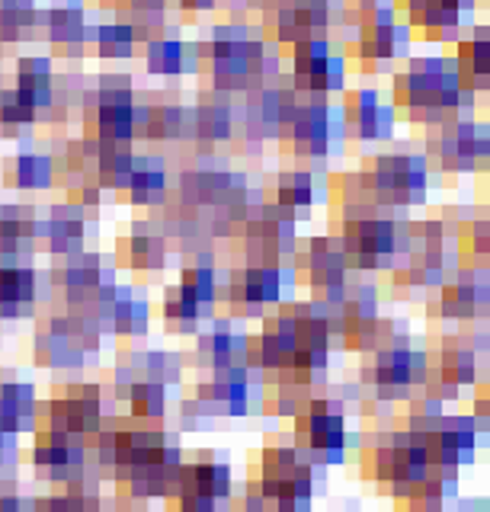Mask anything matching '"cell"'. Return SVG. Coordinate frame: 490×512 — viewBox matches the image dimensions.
I'll return each instance as SVG.
<instances>
[{"mask_svg": "<svg viewBox=\"0 0 490 512\" xmlns=\"http://www.w3.org/2000/svg\"><path fill=\"white\" fill-rule=\"evenodd\" d=\"M391 96L414 125L439 128L462 109L465 87L452 55H410L407 68L391 77Z\"/></svg>", "mask_w": 490, "mask_h": 512, "instance_id": "obj_1", "label": "cell"}, {"mask_svg": "<svg viewBox=\"0 0 490 512\" xmlns=\"http://www.w3.org/2000/svg\"><path fill=\"white\" fill-rule=\"evenodd\" d=\"M356 180V199L391 212H407L430 196V160L423 151H385L375 154L356 173Z\"/></svg>", "mask_w": 490, "mask_h": 512, "instance_id": "obj_2", "label": "cell"}, {"mask_svg": "<svg viewBox=\"0 0 490 512\" xmlns=\"http://www.w3.org/2000/svg\"><path fill=\"white\" fill-rule=\"evenodd\" d=\"M324 468L298 442H273L260 455L257 487L279 512H311Z\"/></svg>", "mask_w": 490, "mask_h": 512, "instance_id": "obj_3", "label": "cell"}, {"mask_svg": "<svg viewBox=\"0 0 490 512\" xmlns=\"http://www.w3.org/2000/svg\"><path fill=\"white\" fill-rule=\"evenodd\" d=\"M366 471L375 484H382L394 500L407 503L414 487L433 471L430 452H426L420 432L401 429H385L375 432L366 445Z\"/></svg>", "mask_w": 490, "mask_h": 512, "instance_id": "obj_4", "label": "cell"}, {"mask_svg": "<svg viewBox=\"0 0 490 512\" xmlns=\"http://www.w3.org/2000/svg\"><path fill=\"white\" fill-rule=\"evenodd\" d=\"M426 378H430V356L414 346L407 330L372 349L362 368V381L375 391V400H404L414 388H423Z\"/></svg>", "mask_w": 490, "mask_h": 512, "instance_id": "obj_5", "label": "cell"}, {"mask_svg": "<svg viewBox=\"0 0 490 512\" xmlns=\"http://www.w3.org/2000/svg\"><path fill=\"white\" fill-rule=\"evenodd\" d=\"M426 160L442 173H487L490 170V122L474 116H449L426 138Z\"/></svg>", "mask_w": 490, "mask_h": 512, "instance_id": "obj_6", "label": "cell"}, {"mask_svg": "<svg viewBox=\"0 0 490 512\" xmlns=\"http://www.w3.org/2000/svg\"><path fill=\"white\" fill-rule=\"evenodd\" d=\"M414 432V429H410ZM426 452H430L433 468H446V471H458L471 468L478 461V452L487 445V432L478 426L471 413H442L439 420L420 432Z\"/></svg>", "mask_w": 490, "mask_h": 512, "instance_id": "obj_7", "label": "cell"}, {"mask_svg": "<svg viewBox=\"0 0 490 512\" xmlns=\"http://www.w3.org/2000/svg\"><path fill=\"white\" fill-rule=\"evenodd\" d=\"M298 429H302V436H305L302 445L321 468L346 461V448L356 442L350 423H346L343 400L337 397H311L308 410L298 416Z\"/></svg>", "mask_w": 490, "mask_h": 512, "instance_id": "obj_8", "label": "cell"}, {"mask_svg": "<svg viewBox=\"0 0 490 512\" xmlns=\"http://www.w3.org/2000/svg\"><path fill=\"white\" fill-rule=\"evenodd\" d=\"M439 317L471 324L490 314V269L458 263L452 276L436 288Z\"/></svg>", "mask_w": 490, "mask_h": 512, "instance_id": "obj_9", "label": "cell"}, {"mask_svg": "<svg viewBox=\"0 0 490 512\" xmlns=\"http://www.w3.org/2000/svg\"><path fill=\"white\" fill-rule=\"evenodd\" d=\"M343 116L350 135L359 141H391L394 128H398V109L394 103L382 100L375 87H353L343 90Z\"/></svg>", "mask_w": 490, "mask_h": 512, "instance_id": "obj_10", "label": "cell"}, {"mask_svg": "<svg viewBox=\"0 0 490 512\" xmlns=\"http://www.w3.org/2000/svg\"><path fill=\"white\" fill-rule=\"evenodd\" d=\"M308 282L324 301H343L350 288V256H346L340 237H311L308 244Z\"/></svg>", "mask_w": 490, "mask_h": 512, "instance_id": "obj_11", "label": "cell"}, {"mask_svg": "<svg viewBox=\"0 0 490 512\" xmlns=\"http://www.w3.org/2000/svg\"><path fill=\"white\" fill-rule=\"evenodd\" d=\"M430 375L452 384V388H478L484 381V356L465 333H452L442 340L436 352V365L430 368Z\"/></svg>", "mask_w": 490, "mask_h": 512, "instance_id": "obj_12", "label": "cell"}, {"mask_svg": "<svg viewBox=\"0 0 490 512\" xmlns=\"http://www.w3.org/2000/svg\"><path fill=\"white\" fill-rule=\"evenodd\" d=\"M455 68L462 77V87L471 93L490 90V26H471L455 39Z\"/></svg>", "mask_w": 490, "mask_h": 512, "instance_id": "obj_13", "label": "cell"}, {"mask_svg": "<svg viewBox=\"0 0 490 512\" xmlns=\"http://www.w3.org/2000/svg\"><path fill=\"white\" fill-rule=\"evenodd\" d=\"M202 42H186L180 36H154L145 42V64L151 74L161 77H177V74H196L202 64Z\"/></svg>", "mask_w": 490, "mask_h": 512, "instance_id": "obj_14", "label": "cell"}, {"mask_svg": "<svg viewBox=\"0 0 490 512\" xmlns=\"http://www.w3.org/2000/svg\"><path fill=\"white\" fill-rule=\"evenodd\" d=\"M84 234H87V208L81 202L55 205L49 218L39 221V237L49 240L52 253H65V256L81 253Z\"/></svg>", "mask_w": 490, "mask_h": 512, "instance_id": "obj_15", "label": "cell"}, {"mask_svg": "<svg viewBox=\"0 0 490 512\" xmlns=\"http://www.w3.org/2000/svg\"><path fill=\"white\" fill-rule=\"evenodd\" d=\"M39 292V272L23 263H0V317H20Z\"/></svg>", "mask_w": 490, "mask_h": 512, "instance_id": "obj_16", "label": "cell"}, {"mask_svg": "<svg viewBox=\"0 0 490 512\" xmlns=\"http://www.w3.org/2000/svg\"><path fill=\"white\" fill-rule=\"evenodd\" d=\"M132 205H164L167 199V164L154 154H135L132 180H129Z\"/></svg>", "mask_w": 490, "mask_h": 512, "instance_id": "obj_17", "label": "cell"}, {"mask_svg": "<svg viewBox=\"0 0 490 512\" xmlns=\"http://www.w3.org/2000/svg\"><path fill=\"white\" fill-rule=\"evenodd\" d=\"M273 202H279L282 208H289L295 215L308 212V208L318 202V180H314V170H302V167L282 170L276 176V199Z\"/></svg>", "mask_w": 490, "mask_h": 512, "instance_id": "obj_18", "label": "cell"}, {"mask_svg": "<svg viewBox=\"0 0 490 512\" xmlns=\"http://www.w3.org/2000/svg\"><path fill=\"white\" fill-rule=\"evenodd\" d=\"M7 183L17 189H52L55 160L39 151H23L7 160Z\"/></svg>", "mask_w": 490, "mask_h": 512, "instance_id": "obj_19", "label": "cell"}, {"mask_svg": "<svg viewBox=\"0 0 490 512\" xmlns=\"http://www.w3.org/2000/svg\"><path fill=\"white\" fill-rule=\"evenodd\" d=\"M61 285L68 288L71 301L81 295H93L103 285V260L97 253H71L68 266L61 269Z\"/></svg>", "mask_w": 490, "mask_h": 512, "instance_id": "obj_20", "label": "cell"}, {"mask_svg": "<svg viewBox=\"0 0 490 512\" xmlns=\"http://www.w3.org/2000/svg\"><path fill=\"white\" fill-rule=\"evenodd\" d=\"M209 311L205 304L189 292V288L180 282V285H173L167 288V295H164V320L173 327V330H183L189 333L196 324H199V317Z\"/></svg>", "mask_w": 490, "mask_h": 512, "instance_id": "obj_21", "label": "cell"}, {"mask_svg": "<svg viewBox=\"0 0 490 512\" xmlns=\"http://www.w3.org/2000/svg\"><path fill=\"white\" fill-rule=\"evenodd\" d=\"M125 397H129V404H132V416L141 423L161 420V416L167 413V384H161V381L135 378Z\"/></svg>", "mask_w": 490, "mask_h": 512, "instance_id": "obj_22", "label": "cell"}, {"mask_svg": "<svg viewBox=\"0 0 490 512\" xmlns=\"http://www.w3.org/2000/svg\"><path fill=\"white\" fill-rule=\"evenodd\" d=\"M129 256L138 269H161L167 260V237L157 234L151 224H135L129 237Z\"/></svg>", "mask_w": 490, "mask_h": 512, "instance_id": "obj_23", "label": "cell"}, {"mask_svg": "<svg viewBox=\"0 0 490 512\" xmlns=\"http://www.w3.org/2000/svg\"><path fill=\"white\" fill-rule=\"evenodd\" d=\"M135 45V29L129 20L100 23L97 32H93V48H97L100 58H132Z\"/></svg>", "mask_w": 490, "mask_h": 512, "instance_id": "obj_24", "label": "cell"}, {"mask_svg": "<svg viewBox=\"0 0 490 512\" xmlns=\"http://www.w3.org/2000/svg\"><path fill=\"white\" fill-rule=\"evenodd\" d=\"M33 122H39V112L17 87L0 90V128H4L7 135H17L20 128L33 125Z\"/></svg>", "mask_w": 490, "mask_h": 512, "instance_id": "obj_25", "label": "cell"}, {"mask_svg": "<svg viewBox=\"0 0 490 512\" xmlns=\"http://www.w3.org/2000/svg\"><path fill=\"white\" fill-rule=\"evenodd\" d=\"M180 282L205 304V308H212V304H215V298H218V269L212 263H193V266H186Z\"/></svg>", "mask_w": 490, "mask_h": 512, "instance_id": "obj_26", "label": "cell"}, {"mask_svg": "<svg viewBox=\"0 0 490 512\" xmlns=\"http://www.w3.org/2000/svg\"><path fill=\"white\" fill-rule=\"evenodd\" d=\"M141 372H145V378H151V381L173 384V381H180V375H183V362H180L177 352L157 349V352H148V356L141 359Z\"/></svg>", "mask_w": 490, "mask_h": 512, "instance_id": "obj_27", "label": "cell"}, {"mask_svg": "<svg viewBox=\"0 0 490 512\" xmlns=\"http://www.w3.org/2000/svg\"><path fill=\"white\" fill-rule=\"evenodd\" d=\"M478 426L490 436V378H484L478 388H474V397H471V410H468Z\"/></svg>", "mask_w": 490, "mask_h": 512, "instance_id": "obj_28", "label": "cell"}, {"mask_svg": "<svg viewBox=\"0 0 490 512\" xmlns=\"http://www.w3.org/2000/svg\"><path fill=\"white\" fill-rule=\"evenodd\" d=\"M449 512H490V496H458Z\"/></svg>", "mask_w": 490, "mask_h": 512, "instance_id": "obj_29", "label": "cell"}, {"mask_svg": "<svg viewBox=\"0 0 490 512\" xmlns=\"http://www.w3.org/2000/svg\"><path fill=\"white\" fill-rule=\"evenodd\" d=\"M394 512H423L420 506H414V503H404L401 509H394Z\"/></svg>", "mask_w": 490, "mask_h": 512, "instance_id": "obj_30", "label": "cell"}, {"mask_svg": "<svg viewBox=\"0 0 490 512\" xmlns=\"http://www.w3.org/2000/svg\"><path fill=\"white\" fill-rule=\"evenodd\" d=\"M484 96H487V122H490V90H487Z\"/></svg>", "mask_w": 490, "mask_h": 512, "instance_id": "obj_31", "label": "cell"}, {"mask_svg": "<svg viewBox=\"0 0 490 512\" xmlns=\"http://www.w3.org/2000/svg\"><path fill=\"white\" fill-rule=\"evenodd\" d=\"M484 448H487V464H490V439H487V445H484Z\"/></svg>", "mask_w": 490, "mask_h": 512, "instance_id": "obj_32", "label": "cell"}, {"mask_svg": "<svg viewBox=\"0 0 490 512\" xmlns=\"http://www.w3.org/2000/svg\"><path fill=\"white\" fill-rule=\"evenodd\" d=\"M343 512H359V509H353V506H350V509H343Z\"/></svg>", "mask_w": 490, "mask_h": 512, "instance_id": "obj_33", "label": "cell"}]
</instances>
